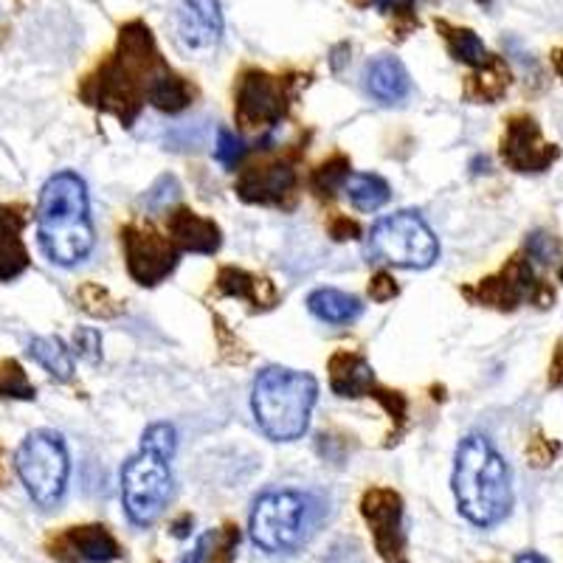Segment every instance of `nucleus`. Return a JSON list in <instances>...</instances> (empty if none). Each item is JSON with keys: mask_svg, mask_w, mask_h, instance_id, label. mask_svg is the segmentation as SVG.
<instances>
[{"mask_svg": "<svg viewBox=\"0 0 563 563\" xmlns=\"http://www.w3.org/2000/svg\"><path fill=\"white\" fill-rule=\"evenodd\" d=\"M122 245L130 276L139 285H147V288L167 279L175 271V265H178V245L169 238H164V234H158V231L147 229V225H124Z\"/></svg>", "mask_w": 563, "mask_h": 563, "instance_id": "9", "label": "nucleus"}, {"mask_svg": "<svg viewBox=\"0 0 563 563\" xmlns=\"http://www.w3.org/2000/svg\"><path fill=\"white\" fill-rule=\"evenodd\" d=\"M552 63H555V70L563 77V48H561V52L552 54Z\"/></svg>", "mask_w": 563, "mask_h": 563, "instance_id": "39", "label": "nucleus"}, {"mask_svg": "<svg viewBox=\"0 0 563 563\" xmlns=\"http://www.w3.org/2000/svg\"><path fill=\"white\" fill-rule=\"evenodd\" d=\"M77 305L82 313L93 316V319H115L122 313V305L110 296L108 288L97 285V282H88L77 290Z\"/></svg>", "mask_w": 563, "mask_h": 563, "instance_id": "27", "label": "nucleus"}, {"mask_svg": "<svg viewBox=\"0 0 563 563\" xmlns=\"http://www.w3.org/2000/svg\"><path fill=\"white\" fill-rule=\"evenodd\" d=\"M397 294H400V288H397V282L391 279V274H386V271L375 274V279L369 282V299L372 301H389V299H395Z\"/></svg>", "mask_w": 563, "mask_h": 563, "instance_id": "34", "label": "nucleus"}, {"mask_svg": "<svg viewBox=\"0 0 563 563\" xmlns=\"http://www.w3.org/2000/svg\"><path fill=\"white\" fill-rule=\"evenodd\" d=\"M37 391L29 380L26 369L14 358L0 361V400H34Z\"/></svg>", "mask_w": 563, "mask_h": 563, "instance_id": "25", "label": "nucleus"}, {"mask_svg": "<svg viewBox=\"0 0 563 563\" xmlns=\"http://www.w3.org/2000/svg\"><path fill=\"white\" fill-rule=\"evenodd\" d=\"M364 88L375 102L397 104L409 97L411 77L395 54H380L364 70Z\"/></svg>", "mask_w": 563, "mask_h": 563, "instance_id": "18", "label": "nucleus"}, {"mask_svg": "<svg viewBox=\"0 0 563 563\" xmlns=\"http://www.w3.org/2000/svg\"><path fill=\"white\" fill-rule=\"evenodd\" d=\"M223 9L220 0H175L173 37L189 57H209L223 40Z\"/></svg>", "mask_w": 563, "mask_h": 563, "instance_id": "10", "label": "nucleus"}, {"mask_svg": "<svg viewBox=\"0 0 563 563\" xmlns=\"http://www.w3.org/2000/svg\"><path fill=\"white\" fill-rule=\"evenodd\" d=\"M169 240L186 254H214L223 243V234L211 220L200 218L192 209H175L167 220Z\"/></svg>", "mask_w": 563, "mask_h": 563, "instance_id": "17", "label": "nucleus"}, {"mask_svg": "<svg viewBox=\"0 0 563 563\" xmlns=\"http://www.w3.org/2000/svg\"><path fill=\"white\" fill-rule=\"evenodd\" d=\"M449 45H451V54H454L460 63L465 65H474V68H482V65L490 63V54H487L485 43L479 40V34L471 32V29H449Z\"/></svg>", "mask_w": 563, "mask_h": 563, "instance_id": "26", "label": "nucleus"}, {"mask_svg": "<svg viewBox=\"0 0 563 563\" xmlns=\"http://www.w3.org/2000/svg\"><path fill=\"white\" fill-rule=\"evenodd\" d=\"M512 563H550L544 555H538V552H525V555H519Z\"/></svg>", "mask_w": 563, "mask_h": 563, "instance_id": "38", "label": "nucleus"}, {"mask_svg": "<svg viewBox=\"0 0 563 563\" xmlns=\"http://www.w3.org/2000/svg\"><path fill=\"white\" fill-rule=\"evenodd\" d=\"M238 530L225 527V532H218V544L211 550L209 563H234V550H238Z\"/></svg>", "mask_w": 563, "mask_h": 563, "instance_id": "32", "label": "nucleus"}, {"mask_svg": "<svg viewBox=\"0 0 563 563\" xmlns=\"http://www.w3.org/2000/svg\"><path fill=\"white\" fill-rule=\"evenodd\" d=\"M536 285L538 282L532 276L530 263L516 260L499 276H490V279L479 282L476 299L490 305V308H516L525 296H530L536 290Z\"/></svg>", "mask_w": 563, "mask_h": 563, "instance_id": "16", "label": "nucleus"}, {"mask_svg": "<svg viewBox=\"0 0 563 563\" xmlns=\"http://www.w3.org/2000/svg\"><path fill=\"white\" fill-rule=\"evenodd\" d=\"M561 282H563V268H561Z\"/></svg>", "mask_w": 563, "mask_h": 563, "instance_id": "40", "label": "nucleus"}, {"mask_svg": "<svg viewBox=\"0 0 563 563\" xmlns=\"http://www.w3.org/2000/svg\"><path fill=\"white\" fill-rule=\"evenodd\" d=\"M29 355H32L54 380H59V384L74 380V358H77V355H74V350H70L63 339H57V335H34V339L29 341Z\"/></svg>", "mask_w": 563, "mask_h": 563, "instance_id": "21", "label": "nucleus"}, {"mask_svg": "<svg viewBox=\"0 0 563 563\" xmlns=\"http://www.w3.org/2000/svg\"><path fill=\"white\" fill-rule=\"evenodd\" d=\"M26 209L0 203V285L18 279L29 268V251L23 245Z\"/></svg>", "mask_w": 563, "mask_h": 563, "instance_id": "15", "label": "nucleus"}, {"mask_svg": "<svg viewBox=\"0 0 563 563\" xmlns=\"http://www.w3.org/2000/svg\"><path fill=\"white\" fill-rule=\"evenodd\" d=\"M501 155L516 173H544L558 158V150L541 139V130L532 119H512L501 141Z\"/></svg>", "mask_w": 563, "mask_h": 563, "instance_id": "13", "label": "nucleus"}, {"mask_svg": "<svg viewBox=\"0 0 563 563\" xmlns=\"http://www.w3.org/2000/svg\"><path fill=\"white\" fill-rule=\"evenodd\" d=\"M214 544H218V532H203V536L195 541L192 550L186 552V558L180 563H209Z\"/></svg>", "mask_w": 563, "mask_h": 563, "instance_id": "35", "label": "nucleus"}, {"mask_svg": "<svg viewBox=\"0 0 563 563\" xmlns=\"http://www.w3.org/2000/svg\"><path fill=\"white\" fill-rule=\"evenodd\" d=\"M14 471L34 505L54 510L70 479V456L63 434L52 429L29 431L14 451Z\"/></svg>", "mask_w": 563, "mask_h": 563, "instance_id": "5", "label": "nucleus"}, {"mask_svg": "<svg viewBox=\"0 0 563 563\" xmlns=\"http://www.w3.org/2000/svg\"><path fill=\"white\" fill-rule=\"evenodd\" d=\"M321 521V501L308 490L274 487L251 505V541L268 555H290L308 544Z\"/></svg>", "mask_w": 563, "mask_h": 563, "instance_id": "4", "label": "nucleus"}, {"mask_svg": "<svg viewBox=\"0 0 563 563\" xmlns=\"http://www.w3.org/2000/svg\"><path fill=\"white\" fill-rule=\"evenodd\" d=\"M308 310L324 324H352L364 316V301L339 288H316L308 296Z\"/></svg>", "mask_w": 563, "mask_h": 563, "instance_id": "20", "label": "nucleus"}, {"mask_svg": "<svg viewBox=\"0 0 563 563\" xmlns=\"http://www.w3.org/2000/svg\"><path fill=\"white\" fill-rule=\"evenodd\" d=\"M249 147H245V141L240 139L238 133H231L229 128H220L218 130V144H214V158L223 164V167L234 169L240 161L245 158Z\"/></svg>", "mask_w": 563, "mask_h": 563, "instance_id": "31", "label": "nucleus"}, {"mask_svg": "<svg viewBox=\"0 0 563 563\" xmlns=\"http://www.w3.org/2000/svg\"><path fill=\"white\" fill-rule=\"evenodd\" d=\"M37 240L45 260L57 268L85 263L97 245L88 184L74 169L54 173L40 189Z\"/></svg>", "mask_w": 563, "mask_h": 563, "instance_id": "1", "label": "nucleus"}, {"mask_svg": "<svg viewBox=\"0 0 563 563\" xmlns=\"http://www.w3.org/2000/svg\"><path fill=\"white\" fill-rule=\"evenodd\" d=\"M361 516L369 527L380 558L386 563H406L409 536H406L404 499L391 487H369L361 499Z\"/></svg>", "mask_w": 563, "mask_h": 563, "instance_id": "8", "label": "nucleus"}, {"mask_svg": "<svg viewBox=\"0 0 563 563\" xmlns=\"http://www.w3.org/2000/svg\"><path fill=\"white\" fill-rule=\"evenodd\" d=\"M456 510L474 527L490 530L512 510V476L505 456L485 434H465L456 445L451 474Z\"/></svg>", "mask_w": 563, "mask_h": 563, "instance_id": "2", "label": "nucleus"}, {"mask_svg": "<svg viewBox=\"0 0 563 563\" xmlns=\"http://www.w3.org/2000/svg\"><path fill=\"white\" fill-rule=\"evenodd\" d=\"M234 102H238V122L243 128H274L276 122L285 119L288 93H285L279 79L265 74V70H245L240 77Z\"/></svg>", "mask_w": 563, "mask_h": 563, "instance_id": "11", "label": "nucleus"}, {"mask_svg": "<svg viewBox=\"0 0 563 563\" xmlns=\"http://www.w3.org/2000/svg\"><path fill=\"white\" fill-rule=\"evenodd\" d=\"M552 386L563 384V344L555 350V358H552V375H550Z\"/></svg>", "mask_w": 563, "mask_h": 563, "instance_id": "37", "label": "nucleus"}, {"mask_svg": "<svg viewBox=\"0 0 563 563\" xmlns=\"http://www.w3.org/2000/svg\"><path fill=\"white\" fill-rule=\"evenodd\" d=\"M218 288L223 296H231V299H249V301H263L256 296V288L260 282L254 279V274L243 268H223L218 276Z\"/></svg>", "mask_w": 563, "mask_h": 563, "instance_id": "28", "label": "nucleus"}, {"mask_svg": "<svg viewBox=\"0 0 563 563\" xmlns=\"http://www.w3.org/2000/svg\"><path fill=\"white\" fill-rule=\"evenodd\" d=\"M139 449L155 451V454L173 460L175 449H178V431H175L173 422H150L147 429H144V434H141Z\"/></svg>", "mask_w": 563, "mask_h": 563, "instance_id": "29", "label": "nucleus"}, {"mask_svg": "<svg viewBox=\"0 0 563 563\" xmlns=\"http://www.w3.org/2000/svg\"><path fill=\"white\" fill-rule=\"evenodd\" d=\"M175 496V476L167 456L139 449L122 465V505L133 527H153Z\"/></svg>", "mask_w": 563, "mask_h": 563, "instance_id": "7", "label": "nucleus"}, {"mask_svg": "<svg viewBox=\"0 0 563 563\" xmlns=\"http://www.w3.org/2000/svg\"><path fill=\"white\" fill-rule=\"evenodd\" d=\"M344 195L352 209L372 214V211L384 209L389 203L391 186L378 173H352L344 184Z\"/></svg>", "mask_w": 563, "mask_h": 563, "instance_id": "22", "label": "nucleus"}, {"mask_svg": "<svg viewBox=\"0 0 563 563\" xmlns=\"http://www.w3.org/2000/svg\"><path fill=\"white\" fill-rule=\"evenodd\" d=\"M147 99L161 113H180V110H186L189 102H192V90H189V85L180 77H175L169 70H161L158 77L150 82Z\"/></svg>", "mask_w": 563, "mask_h": 563, "instance_id": "23", "label": "nucleus"}, {"mask_svg": "<svg viewBox=\"0 0 563 563\" xmlns=\"http://www.w3.org/2000/svg\"><path fill=\"white\" fill-rule=\"evenodd\" d=\"M527 254H530L532 260H538V263H550L552 256L558 254V243L550 238V234L538 231V234H532L530 238V243H527Z\"/></svg>", "mask_w": 563, "mask_h": 563, "instance_id": "33", "label": "nucleus"}, {"mask_svg": "<svg viewBox=\"0 0 563 563\" xmlns=\"http://www.w3.org/2000/svg\"><path fill=\"white\" fill-rule=\"evenodd\" d=\"M350 175V161H346L344 155H333V158L324 161V164L316 169L310 184H313V192L319 195V198H333V195L344 192V184Z\"/></svg>", "mask_w": 563, "mask_h": 563, "instance_id": "24", "label": "nucleus"}, {"mask_svg": "<svg viewBox=\"0 0 563 563\" xmlns=\"http://www.w3.org/2000/svg\"><path fill=\"white\" fill-rule=\"evenodd\" d=\"M48 555L59 563H113L122 558V544L102 525H79L48 538Z\"/></svg>", "mask_w": 563, "mask_h": 563, "instance_id": "12", "label": "nucleus"}, {"mask_svg": "<svg viewBox=\"0 0 563 563\" xmlns=\"http://www.w3.org/2000/svg\"><path fill=\"white\" fill-rule=\"evenodd\" d=\"M70 350H74L77 358L88 361V364H102V333L97 327H79V330H74Z\"/></svg>", "mask_w": 563, "mask_h": 563, "instance_id": "30", "label": "nucleus"}, {"mask_svg": "<svg viewBox=\"0 0 563 563\" xmlns=\"http://www.w3.org/2000/svg\"><path fill=\"white\" fill-rule=\"evenodd\" d=\"M296 189V169L288 161L249 167L238 180V195L245 203H279Z\"/></svg>", "mask_w": 563, "mask_h": 563, "instance_id": "14", "label": "nucleus"}, {"mask_svg": "<svg viewBox=\"0 0 563 563\" xmlns=\"http://www.w3.org/2000/svg\"><path fill=\"white\" fill-rule=\"evenodd\" d=\"M330 238H333L335 243H344V240H358L361 238V225L355 223L352 218H344V214H339V218L330 220Z\"/></svg>", "mask_w": 563, "mask_h": 563, "instance_id": "36", "label": "nucleus"}, {"mask_svg": "<svg viewBox=\"0 0 563 563\" xmlns=\"http://www.w3.org/2000/svg\"><path fill=\"white\" fill-rule=\"evenodd\" d=\"M366 251L375 263L406 271H426L440 256V240H437L434 229L422 220L420 211H395L372 225L366 234Z\"/></svg>", "mask_w": 563, "mask_h": 563, "instance_id": "6", "label": "nucleus"}, {"mask_svg": "<svg viewBox=\"0 0 563 563\" xmlns=\"http://www.w3.org/2000/svg\"><path fill=\"white\" fill-rule=\"evenodd\" d=\"M330 389L339 397H346V400H355V397H366L375 386V372H372L369 361L358 352L339 350L330 358Z\"/></svg>", "mask_w": 563, "mask_h": 563, "instance_id": "19", "label": "nucleus"}, {"mask_svg": "<svg viewBox=\"0 0 563 563\" xmlns=\"http://www.w3.org/2000/svg\"><path fill=\"white\" fill-rule=\"evenodd\" d=\"M319 404V380L305 369L265 366L251 386V411L268 440L296 442L308 434Z\"/></svg>", "mask_w": 563, "mask_h": 563, "instance_id": "3", "label": "nucleus"}]
</instances>
